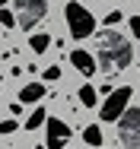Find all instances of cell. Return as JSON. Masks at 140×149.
Here are the masks:
<instances>
[{"label": "cell", "instance_id": "2e32d148", "mask_svg": "<svg viewBox=\"0 0 140 149\" xmlns=\"http://www.w3.org/2000/svg\"><path fill=\"white\" fill-rule=\"evenodd\" d=\"M127 22H131V35H134V38H140V16H131Z\"/></svg>", "mask_w": 140, "mask_h": 149}, {"label": "cell", "instance_id": "ffe728a7", "mask_svg": "<svg viewBox=\"0 0 140 149\" xmlns=\"http://www.w3.org/2000/svg\"><path fill=\"white\" fill-rule=\"evenodd\" d=\"M35 149H42V146H35Z\"/></svg>", "mask_w": 140, "mask_h": 149}, {"label": "cell", "instance_id": "9c48e42d", "mask_svg": "<svg viewBox=\"0 0 140 149\" xmlns=\"http://www.w3.org/2000/svg\"><path fill=\"white\" fill-rule=\"evenodd\" d=\"M48 45H51V35H45V32H32V35H29V48H32L35 54H45Z\"/></svg>", "mask_w": 140, "mask_h": 149}, {"label": "cell", "instance_id": "6da1fadb", "mask_svg": "<svg viewBox=\"0 0 140 149\" xmlns=\"http://www.w3.org/2000/svg\"><path fill=\"white\" fill-rule=\"evenodd\" d=\"M131 63H134L131 38H124L118 29H105L96 35V67L105 76H115V73L127 70Z\"/></svg>", "mask_w": 140, "mask_h": 149}, {"label": "cell", "instance_id": "4fadbf2b", "mask_svg": "<svg viewBox=\"0 0 140 149\" xmlns=\"http://www.w3.org/2000/svg\"><path fill=\"white\" fill-rule=\"evenodd\" d=\"M0 26H3V29H13V26H16V16H13L10 10H3V6H0Z\"/></svg>", "mask_w": 140, "mask_h": 149}, {"label": "cell", "instance_id": "d6986e66", "mask_svg": "<svg viewBox=\"0 0 140 149\" xmlns=\"http://www.w3.org/2000/svg\"><path fill=\"white\" fill-rule=\"evenodd\" d=\"M3 3H6V0H0V6H3Z\"/></svg>", "mask_w": 140, "mask_h": 149}, {"label": "cell", "instance_id": "9a60e30c", "mask_svg": "<svg viewBox=\"0 0 140 149\" xmlns=\"http://www.w3.org/2000/svg\"><path fill=\"white\" fill-rule=\"evenodd\" d=\"M42 76H45V79H48V83H54V79H61V67H48V70H45V73H42Z\"/></svg>", "mask_w": 140, "mask_h": 149}, {"label": "cell", "instance_id": "e0dca14e", "mask_svg": "<svg viewBox=\"0 0 140 149\" xmlns=\"http://www.w3.org/2000/svg\"><path fill=\"white\" fill-rule=\"evenodd\" d=\"M16 130V120H0V133L6 136V133H13Z\"/></svg>", "mask_w": 140, "mask_h": 149}, {"label": "cell", "instance_id": "277c9868", "mask_svg": "<svg viewBox=\"0 0 140 149\" xmlns=\"http://www.w3.org/2000/svg\"><path fill=\"white\" fill-rule=\"evenodd\" d=\"M118 140L127 149H140V108H127L118 118Z\"/></svg>", "mask_w": 140, "mask_h": 149}, {"label": "cell", "instance_id": "52a82bcc", "mask_svg": "<svg viewBox=\"0 0 140 149\" xmlns=\"http://www.w3.org/2000/svg\"><path fill=\"white\" fill-rule=\"evenodd\" d=\"M70 63L83 73V76H92L99 67H96V57L89 54V51H83V48H77V51H70Z\"/></svg>", "mask_w": 140, "mask_h": 149}, {"label": "cell", "instance_id": "5bb4252c", "mask_svg": "<svg viewBox=\"0 0 140 149\" xmlns=\"http://www.w3.org/2000/svg\"><path fill=\"white\" fill-rule=\"evenodd\" d=\"M121 19H124V13H121V10H112V13L105 16V26H118Z\"/></svg>", "mask_w": 140, "mask_h": 149}, {"label": "cell", "instance_id": "5b68a950", "mask_svg": "<svg viewBox=\"0 0 140 149\" xmlns=\"http://www.w3.org/2000/svg\"><path fill=\"white\" fill-rule=\"evenodd\" d=\"M131 95H134V89H131V86L112 89V92H108V98L102 102V108H99V118H102V120H118L124 111H127V102H131Z\"/></svg>", "mask_w": 140, "mask_h": 149}, {"label": "cell", "instance_id": "3957f363", "mask_svg": "<svg viewBox=\"0 0 140 149\" xmlns=\"http://www.w3.org/2000/svg\"><path fill=\"white\" fill-rule=\"evenodd\" d=\"M16 3V26L35 32V26L48 16V0H13Z\"/></svg>", "mask_w": 140, "mask_h": 149}, {"label": "cell", "instance_id": "7a4b0ae2", "mask_svg": "<svg viewBox=\"0 0 140 149\" xmlns=\"http://www.w3.org/2000/svg\"><path fill=\"white\" fill-rule=\"evenodd\" d=\"M64 22H67V29H70V35H73L77 41H83V38H89V35L96 32V16L86 10L80 0H67V6H64Z\"/></svg>", "mask_w": 140, "mask_h": 149}, {"label": "cell", "instance_id": "ac0fdd59", "mask_svg": "<svg viewBox=\"0 0 140 149\" xmlns=\"http://www.w3.org/2000/svg\"><path fill=\"white\" fill-rule=\"evenodd\" d=\"M10 111H13V118H19V114H23V105H19V102H13V105H10Z\"/></svg>", "mask_w": 140, "mask_h": 149}, {"label": "cell", "instance_id": "ba28073f", "mask_svg": "<svg viewBox=\"0 0 140 149\" xmlns=\"http://www.w3.org/2000/svg\"><path fill=\"white\" fill-rule=\"evenodd\" d=\"M45 98V86L42 83H29V86H23V92H19V105H35V102H42Z\"/></svg>", "mask_w": 140, "mask_h": 149}, {"label": "cell", "instance_id": "7c38bea8", "mask_svg": "<svg viewBox=\"0 0 140 149\" xmlns=\"http://www.w3.org/2000/svg\"><path fill=\"white\" fill-rule=\"evenodd\" d=\"M96 95H99V92H96V86H83V89H80V102H83L86 108H92V105L99 102Z\"/></svg>", "mask_w": 140, "mask_h": 149}, {"label": "cell", "instance_id": "30bf717a", "mask_svg": "<svg viewBox=\"0 0 140 149\" xmlns=\"http://www.w3.org/2000/svg\"><path fill=\"white\" fill-rule=\"evenodd\" d=\"M83 140H86V146H92V149H99L102 146V130H99V124H89L83 130Z\"/></svg>", "mask_w": 140, "mask_h": 149}, {"label": "cell", "instance_id": "8992f818", "mask_svg": "<svg viewBox=\"0 0 140 149\" xmlns=\"http://www.w3.org/2000/svg\"><path fill=\"white\" fill-rule=\"evenodd\" d=\"M45 127H48V143H45V149H64V143L70 140V124H64L61 118H48Z\"/></svg>", "mask_w": 140, "mask_h": 149}, {"label": "cell", "instance_id": "8fae6325", "mask_svg": "<svg viewBox=\"0 0 140 149\" xmlns=\"http://www.w3.org/2000/svg\"><path fill=\"white\" fill-rule=\"evenodd\" d=\"M45 120H48V111H45V105H42V108H35V111L29 114V120L23 124V127H26V130H38Z\"/></svg>", "mask_w": 140, "mask_h": 149}]
</instances>
